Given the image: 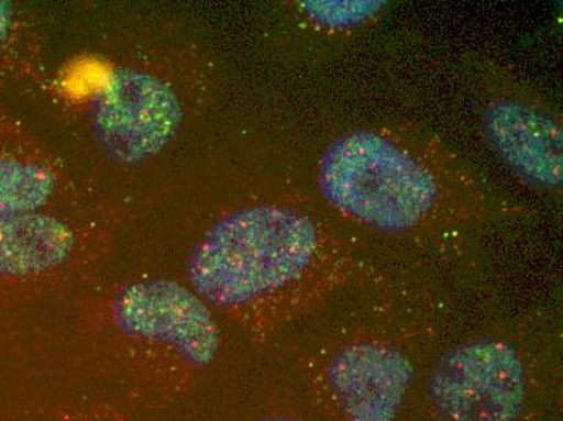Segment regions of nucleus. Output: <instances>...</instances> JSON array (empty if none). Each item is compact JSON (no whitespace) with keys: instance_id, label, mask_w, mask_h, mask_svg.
<instances>
[{"instance_id":"nucleus-1","label":"nucleus","mask_w":563,"mask_h":421,"mask_svg":"<svg viewBox=\"0 0 563 421\" xmlns=\"http://www.w3.org/2000/svg\"><path fill=\"white\" fill-rule=\"evenodd\" d=\"M374 269L366 246L314 195L261 191L212 212L188 252L185 282L264 347Z\"/></svg>"},{"instance_id":"nucleus-2","label":"nucleus","mask_w":563,"mask_h":421,"mask_svg":"<svg viewBox=\"0 0 563 421\" xmlns=\"http://www.w3.org/2000/svg\"><path fill=\"white\" fill-rule=\"evenodd\" d=\"M312 181L316 200L365 246L367 239L455 252L520 212L441 136L413 123H367L339 133L319 153Z\"/></svg>"},{"instance_id":"nucleus-11","label":"nucleus","mask_w":563,"mask_h":421,"mask_svg":"<svg viewBox=\"0 0 563 421\" xmlns=\"http://www.w3.org/2000/svg\"><path fill=\"white\" fill-rule=\"evenodd\" d=\"M301 22L321 33H349L379 19V0H298L291 3Z\"/></svg>"},{"instance_id":"nucleus-6","label":"nucleus","mask_w":563,"mask_h":421,"mask_svg":"<svg viewBox=\"0 0 563 421\" xmlns=\"http://www.w3.org/2000/svg\"><path fill=\"white\" fill-rule=\"evenodd\" d=\"M544 339L531 326H503L455 342L426 375L438 421H521L541 385Z\"/></svg>"},{"instance_id":"nucleus-8","label":"nucleus","mask_w":563,"mask_h":421,"mask_svg":"<svg viewBox=\"0 0 563 421\" xmlns=\"http://www.w3.org/2000/svg\"><path fill=\"white\" fill-rule=\"evenodd\" d=\"M106 214H0V289L44 290L80 279L108 252Z\"/></svg>"},{"instance_id":"nucleus-7","label":"nucleus","mask_w":563,"mask_h":421,"mask_svg":"<svg viewBox=\"0 0 563 421\" xmlns=\"http://www.w3.org/2000/svg\"><path fill=\"white\" fill-rule=\"evenodd\" d=\"M475 88L481 133L489 148L528 187L541 193H561L563 125L559 109L500 65L481 67Z\"/></svg>"},{"instance_id":"nucleus-13","label":"nucleus","mask_w":563,"mask_h":421,"mask_svg":"<svg viewBox=\"0 0 563 421\" xmlns=\"http://www.w3.org/2000/svg\"><path fill=\"white\" fill-rule=\"evenodd\" d=\"M254 421H308L301 419L298 416H291V413H267V416L260 417V419Z\"/></svg>"},{"instance_id":"nucleus-12","label":"nucleus","mask_w":563,"mask_h":421,"mask_svg":"<svg viewBox=\"0 0 563 421\" xmlns=\"http://www.w3.org/2000/svg\"><path fill=\"white\" fill-rule=\"evenodd\" d=\"M57 421H146L106 400L70 403L58 412Z\"/></svg>"},{"instance_id":"nucleus-9","label":"nucleus","mask_w":563,"mask_h":421,"mask_svg":"<svg viewBox=\"0 0 563 421\" xmlns=\"http://www.w3.org/2000/svg\"><path fill=\"white\" fill-rule=\"evenodd\" d=\"M70 191L64 164L19 119L0 112V214L60 210Z\"/></svg>"},{"instance_id":"nucleus-5","label":"nucleus","mask_w":563,"mask_h":421,"mask_svg":"<svg viewBox=\"0 0 563 421\" xmlns=\"http://www.w3.org/2000/svg\"><path fill=\"white\" fill-rule=\"evenodd\" d=\"M211 71L194 51L119 62L89 102L96 145L120 167L156 159L205 108Z\"/></svg>"},{"instance_id":"nucleus-10","label":"nucleus","mask_w":563,"mask_h":421,"mask_svg":"<svg viewBox=\"0 0 563 421\" xmlns=\"http://www.w3.org/2000/svg\"><path fill=\"white\" fill-rule=\"evenodd\" d=\"M43 67V40L25 7L0 0V84L30 80Z\"/></svg>"},{"instance_id":"nucleus-3","label":"nucleus","mask_w":563,"mask_h":421,"mask_svg":"<svg viewBox=\"0 0 563 421\" xmlns=\"http://www.w3.org/2000/svg\"><path fill=\"white\" fill-rule=\"evenodd\" d=\"M297 358L325 421H397L438 337L431 290L374 269L322 304Z\"/></svg>"},{"instance_id":"nucleus-4","label":"nucleus","mask_w":563,"mask_h":421,"mask_svg":"<svg viewBox=\"0 0 563 421\" xmlns=\"http://www.w3.org/2000/svg\"><path fill=\"white\" fill-rule=\"evenodd\" d=\"M81 357L140 410L169 409L224 352L221 317L181 280L136 276L92 290L77 314Z\"/></svg>"}]
</instances>
